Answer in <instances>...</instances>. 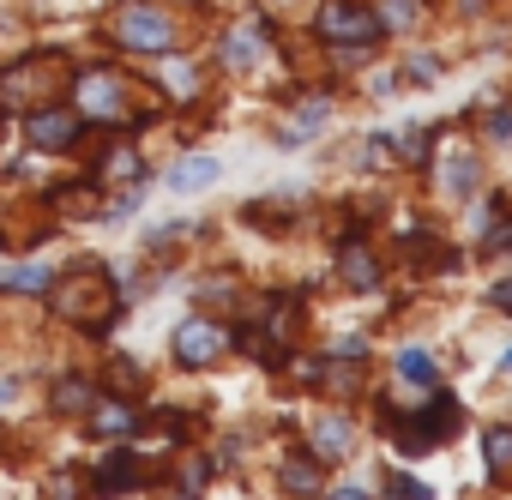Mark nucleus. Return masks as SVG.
<instances>
[{
  "mask_svg": "<svg viewBox=\"0 0 512 500\" xmlns=\"http://www.w3.org/2000/svg\"><path fill=\"white\" fill-rule=\"evenodd\" d=\"M61 91H67V61L61 55H31V61H19L7 79H0V109L31 115V109H49Z\"/></svg>",
  "mask_w": 512,
  "mask_h": 500,
  "instance_id": "1",
  "label": "nucleus"
},
{
  "mask_svg": "<svg viewBox=\"0 0 512 500\" xmlns=\"http://www.w3.org/2000/svg\"><path fill=\"white\" fill-rule=\"evenodd\" d=\"M109 37L121 49H133V55H163L175 43V25H169L163 7H151V0H121L115 19H109Z\"/></svg>",
  "mask_w": 512,
  "mask_h": 500,
  "instance_id": "2",
  "label": "nucleus"
},
{
  "mask_svg": "<svg viewBox=\"0 0 512 500\" xmlns=\"http://www.w3.org/2000/svg\"><path fill=\"white\" fill-rule=\"evenodd\" d=\"M326 43H344V49H368V43H380V13H368L362 0H326L320 7V25H314Z\"/></svg>",
  "mask_w": 512,
  "mask_h": 500,
  "instance_id": "3",
  "label": "nucleus"
},
{
  "mask_svg": "<svg viewBox=\"0 0 512 500\" xmlns=\"http://www.w3.org/2000/svg\"><path fill=\"white\" fill-rule=\"evenodd\" d=\"M55 314L61 320H103L109 326V278L97 272V266H79V278L73 284H55Z\"/></svg>",
  "mask_w": 512,
  "mask_h": 500,
  "instance_id": "4",
  "label": "nucleus"
},
{
  "mask_svg": "<svg viewBox=\"0 0 512 500\" xmlns=\"http://www.w3.org/2000/svg\"><path fill=\"white\" fill-rule=\"evenodd\" d=\"M25 139H31L37 151H73V145H79V115H67V109H31Z\"/></svg>",
  "mask_w": 512,
  "mask_h": 500,
  "instance_id": "5",
  "label": "nucleus"
},
{
  "mask_svg": "<svg viewBox=\"0 0 512 500\" xmlns=\"http://www.w3.org/2000/svg\"><path fill=\"white\" fill-rule=\"evenodd\" d=\"M73 85H79L85 115H103V121H121V115H127V97H121V79H115V73H85V79H73Z\"/></svg>",
  "mask_w": 512,
  "mask_h": 500,
  "instance_id": "6",
  "label": "nucleus"
},
{
  "mask_svg": "<svg viewBox=\"0 0 512 500\" xmlns=\"http://www.w3.org/2000/svg\"><path fill=\"white\" fill-rule=\"evenodd\" d=\"M223 326L217 320H187L181 332H175V356L187 362V368H199V362H211V356H223Z\"/></svg>",
  "mask_w": 512,
  "mask_h": 500,
  "instance_id": "7",
  "label": "nucleus"
},
{
  "mask_svg": "<svg viewBox=\"0 0 512 500\" xmlns=\"http://www.w3.org/2000/svg\"><path fill=\"white\" fill-rule=\"evenodd\" d=\"M91 428L97 434H109V440H127V434H139V410L127 404V398H91Z\"/></svg>",
  "mask_w": 512,
  "mask_h": 500,
  "instance_id": "8",
  "label": "nucleus"
},
{
  "mask_svg": "<svg viewBox=\"0 0 512 500\" xmlns=\"http://www.w3.org/2000/svg\"><path fill=\"white\" fill-rule=\"evenodd\" d=\"M91 482H97V494H133V488L145 482V464H139L133 452H109Z\"/></svg>",
  "mask_w": 512,
  "mask_h": 500,
  "instance_id": "9",
  "label": "nucleus"
},
{
  "mask_svg": "<svg viewBox=\"0 0 512 500\" xmlns=\"http://www.w3.org/2000/svg\"><path fill=\"white\" fill-rule=\"evenodd\" d=\"M260 55H266V25L253 19V25H235L229 37H223V61L241 73V67H260Z\"/></svg>",
  "mask_w": 512,
  "mask_h": 500,
  "instance_id": "10",
  "label": "nucleus"
},
{
  "mask_svg": "<svg viewBox=\"0 0 512 500\" xmlns=\"http://www.w3.org/2000/svg\"><path fill=\"white\" fill-rule=\"evenodd\" d=\"M338 272H344V284H350V290H374V284H380V260L368 254L356 235L338 247Z\"/></svg>",
  "mask_w": 512,
  "mask_h": 500,
  "instance_id": "11",
  "label": "nucleus"
},
{
  "mask_svg": "<svg viewBox=\"0 0 512 500\" xmlns=\"http://www.w3.org/2000/svg\"><path fill=\"white\" fill-rule=\"evenodd\" d=\"M91 181H97V187H103V181H139V151L115 139V145L97 157V175H91Z\"/></svg>",
  "mask_w": 512,
  "mask_h": 500,
  "instance_id": "12",
  "label": "nucleus"
},
{
  "mask_svg": "<svg viewBox=\"0 0 512 500\" xmlns=\"http://www.w3.org/2000/svg\"><path fill=\"white\" fill-rule=\"evenodd\" d=\"M476 175H482V169H476V157H470V151H452V157L440 163V187H446L452 199L476 193Z\"/></svg>",
  "mask_w": 512,
  "mask_h": 500,
  "instance_id": "13",
  "label": "nucleus"
},
{
  "mask_svg": "<svg viewBox=\"0 0 512 500\" xmlns=\"http://www.w3.org/2000/svg\"><path fill=\"white\" fill-rule=\"evenodd\" d=\"M314 446H320V458H344V452L356 446V428H350L344 416H320V422H314Z\"/></svg>",
  "mask_w": 512,
  "mask_h": 500,
  "instance_id": "14",
  "label": "nucleus"
},
{
  "mask_svg": "<svg viewBox=\"0 0 512 500\" xmlns=\"http://www.w3.org/2000/svg\"><path fill=\"white\" fill-rule=\"evenodd\" d=\"M284 488L290 494H314L320 488V452H290L284 458Z\"/></svg>",
  "mask_w": 512,
  "mask_h": 500,
  "instance_id": "15",
  "label": "nucleus"
},
{
  "mask_svg": "<svg viewBox=\"0 0 512 500\" xmlns=\"http://www.w3.org/2000/svg\"><path fill=\"white\" fill-rule=\"evenodd\" d=\"M482 464H488V476H512V422L482 434Z\"/></svg>",
  "mask_w": 512,
  "mask_h": 500,
  "instance_id": "16",
  "label": "nucleus"
},
{
  "mask_svg": "<svg viewBox=\"0 0 512 500\" xmlns=\"http://www.w3.org/2000/svg\"><path fill=\"white\" fill-rule=\"evenodd\" d=\"M211 181H217V163H211V157H181L175 175H169L175 193H199V187H211Z\"/></svg>",
  "mask_w": 512,
  "mask_h": 500,
  "instance_id": "17",
  "label": "nucleus"
},
{
  "mask_svg": "<svg viewBox=\"0 0 512 500\" xmlns=\"http://www.w3.org/2000/svg\"><path fill=\"white\" fill-rule=\"evenodd\" d=\"M320 121H326V103H308V109H302V115H296L278 139H284V145H308V139L320 133Z\"/></svg>",
  "mask_w": 512,
  "mask_h": 500,
  "instance_id": "18",
  "label": "nucleus"
},
{
  "mask_svg": "<svg viewBox=\"0 0 512 500\" xmlns=\"http://www.w3.org/2000/svg\"><path fill=\"white\" fill-rule=\"evenodd\" d=\"M398 380H410V386H434V356H428V350H404V356H398Z\"/></svg>",
  "mask_w": 512,
  "mask_h": 500,
  "instance_id": "19",
  "label": "nucleus"
},
{
  "mask_svg": "<svg viewBox=\"0 0 512 500\" xmlns=\"http://www.w3.org/2000/svg\"><path fill=\"white\" fill-rule=\"evenodd\" d=\"M7 290H25V296L55 290V272H49V266H19V272H7Z\"/></svg>",
  "mask_w": 512,
  "mask_h": 500,
  "instance_id": "20",
  "label": "nucleus"
},
{
  "mask_svg": "<svg viewBox=\"0 0 512 500\" xmlns=\"http://www.w3.org/2000/svg\"><path fill=\"white\" fill-rule=\"evenodd\" d=\"M205 482H211V458H187V464H181V488H175V500L205 494Z\"/></svg>",
  "mask_w": 512,
  "mask_h": 500,
  "instance_id": "21",
  "label": "nucleus"
},
{
  "mask_svg": "<svg viewBox=\"0 0 512 500\" xmlns=\"http://www.w3.org/2000/svg\"><path fill=\"white\" fill-rule=\"evenodd\" d=\"M55 211H67V217H91V211H97V193H91V187H61V193H55Z\"/></svg>",
  "mask_w": 512,
  "mask_h": 500,
  "instance_id": "22",
  "label": "nucleus"
},
{
  "mask_svg": "<svg viewBox=\"0 0 512 500\" xmlns=\"http://www.w3.org/2000/svg\"><path fill=\"white\" fill-rule=\"evenodd\" d=\"M55 410H91V386L85 380H61L55 386Z\"/></svg>",
  "mask_w": 512,
  "mask_h": 500,
  "instance_id": "23",
  "label": "nucleus"
},
{
  "mask_svg": "<svg viewBox=\"0 0 512 500\" xmlns=\"http://www.w3.org/2000/svg\"><path fill=\"white\" fill-rule=\"evenodd\" d=\"M380 25H416V0H386V7H380Z\"/></svg>",
  "mask_w": 512,
  "mask_h": 500,
  "instance_id": "24",
  "label": "nucleus"
},
{
  "mask_svg": "<svg viewBox=\"0 0 512 500\" xmlns=\"http://www.w3.org/2000/svg\"><path fill=\"white\" fill-rule=\"evenodd\" d=\"M193 91H199V79L187 67H169V97H193Z\"/></svg>",
  "mask_w": 512,
  "mask_h": 500,
  "instance_id": "25",
  "label": "nucleus"
},
{
  "mask_svg": "<svg viewBox=\"0 0 512 500\" xmlns=\"http://www.w3.org/2000/svg\"><path fill=\"white\" fill-rule=\"evenodd\" d=\"M488 308H500V314H512V278H500V284L488 290Z\"/></svg>",
  "mask_w": 512,
  "mask_h": 500,
  "instance_id": "26",
  "label": "nucleus"
},
{
  "mask_svg": "<svg viewBox=\"0 0 512 500\" xmlns=\"http://www.w3.org/2000/svg\"><path fill=\"white\" fill-rule=\"evenodd\" d=\"M392 488H398V494H404V500H434V494H428V488H422V482H410V476H392Z\"/></svg>",
  "mask_w": 512,
  "mask_h": 500,
  "instance_id": "27",
  "label": "nucleus"
},
{
  "mask_svg": "<svg viewBox=\"0 0 512 500\" xmlns=\"http://www.w3.org/2000/svg\"><path fill=\"white\" fill-rule=\"evenodd\" d=\"M49 494H61V500H73V494H79V482H73V476H55V482H49Z\"/></svg>",
  "mask_w": 512,
  "mask_h": 500,
  "instance_id": "28",
  "label": "nucleus"
},
{
  "mask_svg": "<svg viewBox=\"0 0 512 500\" xmlns=\"http://www.w3.org/2000/svg\"><path fill=\"white\" fill-rule=\"evenodd\" d=\"M488 127H494V139H500V145H506V139H512V115H494V121H488Z\"/></svg>",
  "mask_w": 512,
  "mask_h": 500,
  "instance_id": "29",
  "label": "nucleus"
},
{
  "mask_svg": "<svg viewBox=\"0 0 512 500\" xmlns=\"http://www.w3.org/2000/svg\"><path fill=\"white\" fill-rule=\"evenodd\" d=\"M332 500H368V494H362V488H338Z\"/></svg>",
  "mask_w": 512,
  "mask_h": 500,
  "instance_id": "30",
  "label": "nucleus"
},
{
  "mask_svg": "<svg viewBox=\"0 0 512 500\" xmlns=\"http://www.w3.org/2000/svg\"><path fill=\"white\" fill-rule=\"evenodd\" d=\"M500 368H506V374H512V350H506V356H500Z\"/></svg>",
  "mask_w": 512,
  "mask_h": 500,
  "instance_id": "31",
  "label": "nucleus"
}]
</instances>
